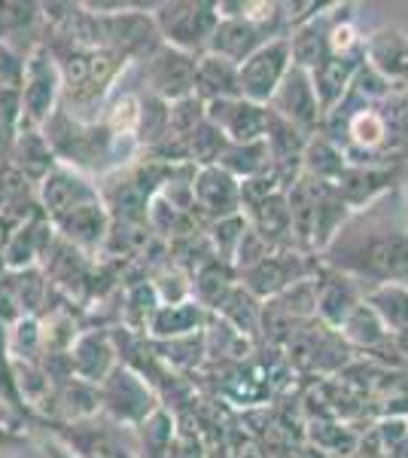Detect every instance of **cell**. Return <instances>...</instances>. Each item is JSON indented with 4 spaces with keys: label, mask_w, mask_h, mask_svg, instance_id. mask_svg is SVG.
Segmentation results:
<instances>
[{
    "label": "cell",
    "mask_w": 408,
    "mask_h": 458,
    "mask_svg": "<svg viewBox=\"0 0 408 458\" xmlns=\"http://www.w3.org/2000/svg\"><path fill=\"white\" fill-rule=\"evenodd\" d=\"M269 110L278 120H284L287 125L299 129L302 135H317L323 123V107L317 101L314 83H311V73L289 68V73L284 77V83L278 86L274 98L269 101Z\"/></svg>",
    "instance_id": "9"
},
{
    "label": "cell",
    "mask_w": 408,
    "mask_h": 458,
    "mask_svg": "<svg viewBox=\"0 0 408 458\" xmlns=\"http://www.w3.org/2000/svg\"><path fill=\"white\" fill-rule=\"evenodd\" d=\"M192 211L211 220L241 214V181L222 172L220 165H207L192 172Z\"/></svg>",
    "instance_id": "13"
},
{
    "label": "cell",
    "mask_w": 408,
    "mask_h": 458,
    "mask_svg": "<svg viewBox=\"0 0 408 458\" xmlns=\"http://www.w3.org/2000/svg\"><path fill=\"white\" fill-rule=\"evenodd\" d=\"M217 312L226 318L241 336L254 334V330H259V324H262V302H259L244 284H235L232 291H229V297L222 300V306Z\"/></svg>",
    "instance_id": "28"
},
{
    "label": "cell",
    "mask_w": 408,
    "mask_h": 458,
    "mask_svg": "<svg viewBox=\"0 0 408 458\" xmlns=\"http://www.w3.org/2000/svg\"><path fill=\"white\" fill-rule=\"evenodd\" d=\"M55 226V235L62 242H68L71 248L83 250V254H92L104 245V239L110 235V214L104 208V202H92V205H79L62 217L52 220Z\"/></svg>",
    "instance_id": "18"
},
{
    "label": "cell",
    "mask_w": 408,
    "mask_h": 458,
    "mask_svg": "<svg viewBox=\"0 0 408 458\" xmlns=\"http://www.w3.org/2000/svg\"><path fill=\"white\" fill-rule=\"evenodd\" d=\"M55 242V226L46 214H34L25 224L16 226V233L6 239L4 245V260H6V272H25V269H37V263L46 257V250Z\"/></svg>",
    "instance_id": "16"
},
{
    "label": "cell",
    "mask_w": 408,
    "mask_h": 458,
    "mask_svg": "<svg viewBox=\"0 0 408 458\" xmlns=\"http://www.w3.org/2000/svg\"><path fill=\"white\" fill-rule=\"evenodd\" d=\"M196 98H202L204 105L222 98H241L238 89V64L226 62L220 55H198L196 62Z\"/></svg>",
    "instance_id": "23"
},
{
    "label": "cell",
    "mask_w": 408,
    "mask_h": 458,
    "mask_svg": "<svg viewBox=\"0 0 408 458\" xmlns=\"http://www.w3.org/2000/svg\"><path fill=\"white\" fill-rule=\"evenodd\" d=\"M196 55H187L180 49H171L162 43L140 62V77H144V95L174 105L180 98L196 95Z\"/></svg>",
    "instance_id": "6"
},
{
    "label": "cell",
    "mask_w": 408,
    "mask_h": 458,
    "mask_svg": "<svg viewBox=\"0 0 408 458\" xmlns=\"http://www.w3.org/2000/svg\"><path fill=\"white\" fill-rule=\"evenodd\" d=\"M360 68H362V55L326 53L321 58V64L311 71V83H314V92H317V101H321V107H323V116L329 114L341 98H345V92L351 89Z\"/></svg>",
    "instance_id": "19"
},
{
    "label": "cell",
    "mask_w": 408,
    "mask_h": 458,
    "mask_svg": "<svg viewBox=\"0 0 408 458\" xmlns=\"http://www.w3.org/2000/svg\"><path fill=\"white\" fill-rule=\"evenodd\" d=\"M25 37L31 47L46 40V16L43 4H25V0H0V43L16 49L19 55H31L25 47Z\"/></svg>",
    "instance_id": "17"
},
{
    "label": "cell",
    "mask_w": 408,
    "mask_h": 458,
    "mask_svg": "<svg viewBox=\"0 0 408 458\" xmlns=\"http://www.w3.org/2000/svg\"><path fill=\"white\" fill-rule=\"evenodd\" d=\"M153 21L165 47L198 58L211 49L213 31L220 25V10L207 0H174V4H155Z\"/></svg>",
    "instance_id": "3"
},
{
    "label": "cell",
    "mask_w": 408,
    "mask_h": 458,
    "mask_svg": "<svg viewBox=\"0 0 408 458\" xmlns=\"http://www.w3.org/2000/svg\"><path fill=\"white\" fill-rule=\"evenodd\" d=\"M92 202H101L98 183H92L86 174L73 172L68 165H55L46 174V181L37 187V205H40V211L46 214L49 220L62 217V214L79 208V205H92Z\"/></svg>",
    "instance_id": "12"
},
{
    "label": "cell",
    "mask_w": 408,
    "mask_h": 458,
    "mask_svg": "<svg viewBox=\"0 0 408 458\" xmlns=\"http://www.w3.org/2000/svg\"><path fill=\"white\" fill-rule=\"evenodd\" d=\"M135 431L140 434V449H144L146 458H168L171 453V443L177 437V428H174V416L159 410L153 412L146 422H140Z\"/></svg>",
    "instance_id": "29"
},
{
    "label": "cell",
    "mask_w": 408,
    "mask_h": 458,
    "mask_svg": "<svg viewBox=\"0 0 408 458\" xmlns=\"http://www.w3.org/2000/svg\"><path fill=\"white\" fill-rule=\"evenodd\" d=\"M21 120L19 129H43L46 120L62 107V71L46 43L31 49L25 58V77L19 89Z\"/></svg>",
    "instance_id": "4"
},
{
    "label": "cell",
    "mask_w": 408,
    "mask_h": 458,
    "mask_svg": "<svg viewBox=\"0 0 408 458\" xmlns=\"http://www.w3.org/2000/svg\"><path fill=\"white\" fill-rule=\"evenodd\" d=\"M43 135L55 153L58 165H68L79 174H113L140 147L131 138H120L101 120H77L58 107L43 125Z\"/></svg>",
    "instance_id": "2"
},
{
    "label": "cell",
    "mask_w": 408,
    "mask_h": 458,
    "mask_svg": "<svg viewBox=\"0 0 408 458\" xmlns=\"http://www.w3.org/2000/svg\"><path fill=\"white\" fill-rule=\"evenodd\" d=\"M6 159H10L6 165L25 177L31 187H40V183L46 181V174L58 165L55 153H52L46 135H43L40 129H19V135H16V141H12V150Z\"/></svg>",
    "instance_id": "20"
},
{
    "label": "cell",
    "mask_w": 408,
    "mask_h": 458,
    "mask_svg": "<svg viewBox=\"0 0 408 458\" xmlns=\"http://www.w3.org/2000/svg\"><path fill=\"white\" fill-rule=\"evenodd\" d=\"M116 354L120 352H116V343L110 334H98V330L79 334L71 343V352H68V364H71L73 379L88 382V386L98 388L101 382L120 367Z\"/></svg>",
    "instance_id": "14"
},
{
    "label": "cell",
    "mask_w": 408,
    "mask_h": 458,
    "mask_svg": "<svg viewBox=\"0 0 408 458\" xmlns=\"http://www.w3.org/2000/svg\"><path fill=\"white\" fill-rule=\"evenodd\" d=\"M46 458H77V455H73L71 449L64 446V443L52 440V443H46Z\"/></svg>",
    "instance_id": "31"
},
{
    "label": "cell",
    "mask_w": 408,
    "mask_h": 458,
    "mask_svg": "<svg viewBox=\"0 0 408 458\" xmlns=\"http://www.w3.org/2000/svg\"><path fill=\"white\" fill-rule=\"evenodd\" d=\"M314 287H317V318L332 330H338L341 321L366 297V293H360V284L351 276L332 269V266H323L321 272H314Z\"/></svg>",
    "instance_id": "15"
},
{
    "label": "cell",
    "mask_w": 408,
    "mask_h": 458,
    "mask_svg": "<svg viewBox=\"0 0 408 458\" xmlns=\"http://www.w3.org/2000/svg\"><path fill=\"white\" fill-rule=\"evenodd\" d=\"M204 327V309L196 300L183 302H159L155 312L146 321V330L159 339H187L196 336Z\"/></svg>",
    "instance_id": "22"
},
{
    "label": "cell",
    "mask_w": 408,
    "mask_h": 458,
    "mask_svg": "<svg viewBox=\"0 0 408 458\" xmlns=\"http://www.w3.org/2000/svg\"><path fill=\"white\" fill-rule=\"evenodd\" d=\"M98 397H101V410L107 412L113 425L137 428L159 410V397H155L153 386L146 382V376L137 373L129 364H120L101 382Z\"/></svg>",
    "instance_id": "5"
},
{
    "label": "cell",
    "mask_w": 408,
    "mask_h": 458,
    "mask_svg": "<svg viewBox=\"0 0 408 458\" xmlns=\"http://www.w3.org/2000/svg\"><path fill=\"white\" fill-rule=\"evenodd\" d=\"M217 165L222 172H229L238 181H247V177H256L259 172L271 168V150L265 141H254V144H229L222 150V157Z\"/></svg>",
    "instance_id": "27"
},
{
    "label": "cell",
    "mask_w": 408,
    "mask_h": 458,
    "mask_svg": "<svg viewBox=\"0 0 408 458\" xmlns=\"http://www.w3.org/2000/svg\"><path fill=\"white\" fill-rule=\"evenodd\" d=\"M387 455H390V458H408V434L396 443V446H390V453H387Z\"/></svg>",
    "instance_id": "32"
},
{
    "label": "cell",
    "mask_w": 408,
    "mask_h": 458,
    "mask_svg": "<svg viewBox=\"0 0 408 458\" xmlns=\"http://www.w3.org/2000/svg\"><path fill=\"white\" fill-rule=\"evenodd\" d=\"M217 10H220V25L213 31L211 49H207L211 55H220L232 64H244L269 40H278L269 28H262L259 21L244 16L241 4H217Z\"/></svg>",
    "instance_id": "8"
},
{
    "label": "cell",
    "mask_w": 408,
    "mask_h": 458,
    "mask_svg": "<svg viewBox=\"0 0 408 458\" xmlns=\"http://www.w3.org/2000/svg\"><path fill=\"white\" fill-rule=\"evenodd\" d=\"M16 440H21V434L16 431V425L6 422V419H0V449L12 446V443H16Z\"/></svg>",
    "instance_id": "30"
},
{
    "label": "cell",
    "mask_w": 408,
    "mask_h": 458,
    "mask_svg": "<svg viewBox=\"0 0 408 458\" xmlns=\"http://www.w3.org/2000/svg\"><path fill=\"white\" fill-rule=\"evenodd\" d=\"M204 116L211 125H217L229 144H254L265 141L269 135V107H259L244 98H222L204 105Z\"/></svg>",
    "instance_id": "11"
},
{
    "label": "cell",
    "mask_w": 408,
    "mask_h": 458,
    "mask_svg": "<svg viewBox=\"0 0 408 458\" xmlns=\"http://www.w3.org/2000/svg\"><path fill=\"white\" fill-rule=\"evenodd\" d=\"M329 138L360 168H396L408 159V92H396L362 64L351 89L321 123Z\"/></svg>",
    "instance_id": "1"
},
{
    "label": "cell",
    "mask_w": 408,
    "mask_h": 458,
    "mask_svg": "<svg viewBox=\"0 0 408 458\" xmlns=\"http://www.w3.org/2000/svg\"><path fill=\"white\" fill-rule=\"evenodd\" d=\"M113 428L116 425L101 428L95 419H86V422H73L64 428L62 440L77 458H135V453L122 446Z\"/></svg>",
    "instance_id": "21"
},
{
    "label": "cell",
    "mask_w": 408,
    "mask_h": 458,
    "mask_svg": "<svg viewBox=\"0 0 408 458\" xmlns=\"http://www.w3.org/2000/svg\"><path fill=\"white\" fill-rule=\"evenodd\" d=\"M366 302L375 309L390 336H408V284L369 287Z\"/></svg>",
    "instance_id": "24"
},
{
    "label": "cell",
    "mask_w": 408,
    "mask_h": 458,
    "mask_svg": "<svg viewBox=\"0 0 408 458\" xmlns=\"http://www.w3.org/2000/svg\"><path fill=\"white\" fill-rule=\"evenodd\" d=\"M6 272V260H4V248H0V276Z\"/></svg>",
    "instance_id": "33"
},
{
    "label": "cell",
    "mask_w": 408,
    "mask_h": 458,
    "mask_svg": "<svg viewBox=\"0 0 408 458\" xmlns=\"http://www.w3.org/2000/svg\"><path fill=\"white\" fill-rule=\"evenodd\" d=\"M362 64L396 92H408V34L399 28H378L362 37Z\"/></svg>",
    "instance_id": "10"
},
{
    "label": "cell",
    "mask_w": 408,
    "mask_h": 458,
    "mask_svg": "<svg viewBox=\"0 0 408 458\" xmlns=\"http://www.w3.org/2000/svg\"><path fill=\"white\" fill-rule=\"evenodd\" d=\"M293 68L289 58V43L287 37L269 40L262 49H256L244 64H238V89L244 101H254L259 107H269L278 86L284 83V77Z\"/></svg>",
    "instance_id": "7"
},
{
    "label": "cell",
    "mask_w": 408,
    "mask_h": 458,
    "mask_svg": "<svg viewBox=\"0 0 408 458\" xmlns=\"http://www.w3.org/2000/svg\"><path fill=\"white\" fill-rule=\"evenodd\" d=\"M338 334H341L345 343L360 345V349H369V352H375V349H381V345L390 343L387 327H384L381 318L375 315V309L366 302V297H362L360 306L354 309V312L347 315L345 321H341Z\"/></svg>",
    "instance_id": "25"
},
{
    "label": "cell",
    "mask_w": 408,
    "mask_h": 458,
    "mask_svg": "<svg viewBox=\"0 0 408 458\" xmlns=\"http://www.w3.org/2000/svg\"><path fill=\"white\" fill-rule=\"evenodd\" d=\"M232 266L222 260H207L202 269L196 272V284H192V300L202 309H220L222 300L229 297V291L235 287L232 282Z\"/></svg>",
    "instance_id": "26"
}]
</instances>
